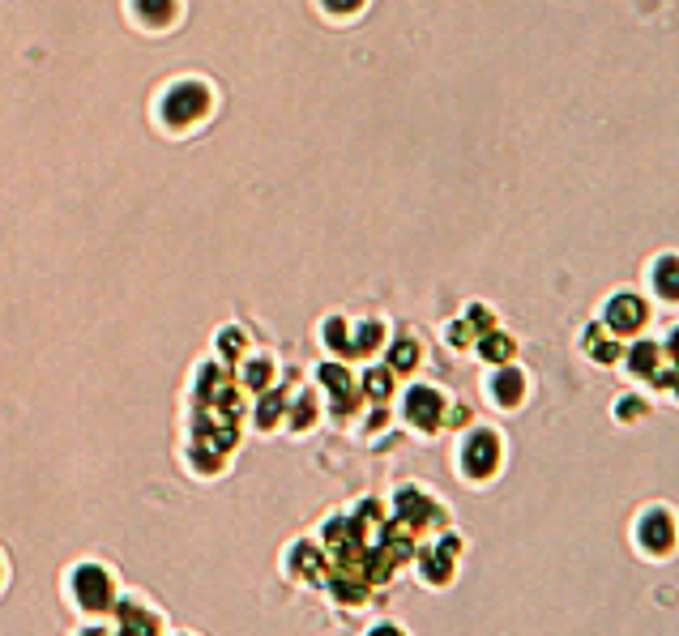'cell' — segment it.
<instances>
[{
    "label": "cell",
    "mask_w": 679,
    "mask_h": 636,
    "mask_svg": "<svg viewBox=\"0 0 679 636\" xmlns=\"http://www.w3.org/2000/svg\"><path fill=\"white\" fill-rule=\"evenodd\" d=\"M201 107H205V94L197 86H175L167 94V103H163V111H167L171 124H188L192 115H201Z\"/></svg>",
    "instance_id": "cell-1"
}]
</instances>
